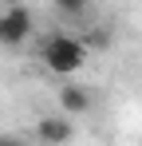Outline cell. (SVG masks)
I'll return each mask as SVG.
<instances>
[{"label":"cell","instance_id":"8992f818","mask_svg":"<svg viewBox=\"0 0 142 146\" xmlns=\"http://www.w3.org/2000/svg\"><path fill=\"white\" fill-rule=\"evenodd\" d=\"M55 4H59L63 12H83V8H87V4H95V0H55Z\"/></svg>","mask_w":142,"mask_h":146},{"label":"cell","instance_id":"52a82bcc","mask_svg":"<svg viewBox=\"0 0 142 146\" xmlns=\"http://www.w3.org/2000/svg\"><path fill=\"white\" fill-rule=\"evenodd\" d=\"M0 146H28V138H20V134H0Z\"/></svg>","mask_w":142,"mask_h":146},{"label":"cell","instance_id":"7a4b0ae2","mask_svg":"<svg viewBox=\"0 0 142 146\" xmlns=\"http://www.w3.org/2000/svg\"><path fill=\"white\" fill-rule=\"evenodd\" d=\"M32 32H36V20H32V12H28L24 4H12V8L0 12V44H4V48L28 44Z\"/></svg>","mask_w":142,"mask_h":146},{"label":"cell","instance_id":"277c9868","mask_svg":"<svg viewBox=\"0 0 142 146\" xmlns=\"http://www.w3.org/2000/svg\"><path fill=\"white\" fill-rule=\"evenodd\" d=\"M91 87H79V83H63V87H59V111H63V115H87V111H91Z\"/></svg>","mask_w":142,"mask_h":146},{"label":"cell","instance_id":"5b68a950","mask_svg":"<svg viewBox=\"0 0 142 146\" xmlns=\"http://www.w3.org/2000/svg\"><path fill=\"white\" fill-rule=\"evenodd\" d=\"M83 48H111V28H91L87 32V40H83Z\"/></svg>","mask_w":142,"mask_h":146},{"label":"cell","instance_id":"6da1fadb","mask_svg":"<svg viewBox=\"0 0 142 146\" xmlns=\"http://www.w3.org/2000/svg\"><path fill=\"white\" fill-rule=\"evenodd\" d=\"M40 59L51 75H75L83 63H87V48L79 36H67V32H55L40 44Z\"/></svg>","mask_w":142,"mask_h":146},{"label":"cell","instance_id":"3957f363","mask_svg":"<svg viewBox=\"0 0 142 146\" xmlns=\"http://www.w3.org/2000/svg\"><path fill=\"white\" fill-rule=\"evenodd\" d=\"M36 138L44 146H67L75 138V126H71L67 115H44V119L36 122Z\"/></svg>","mask_w":142,"mask_h":146}]
</instances>
